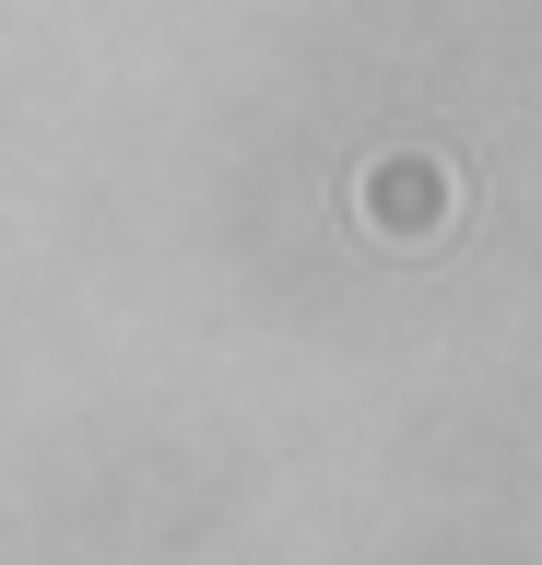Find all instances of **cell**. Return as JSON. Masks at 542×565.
<instances>
[{"label":"cell","mask_w":542,"mask_h":565,"mask_svg":"<svg viewBox=\"0 0 542 565\" xmlns=\"http://www.w3.org/2000/svg\"><path fill=\"white\" fill-rule=\"evenodd\" d=\"M354 224L401 259H425V247L460 236V166L436 153V141H378L354 166Z\"/></svg>","instance_id":"6da1fadb"}]
</instances>
